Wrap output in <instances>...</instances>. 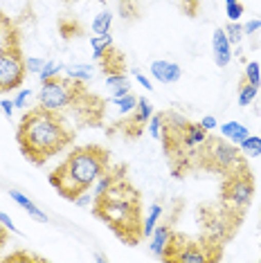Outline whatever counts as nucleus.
I'll use <instances>...</instances> for the list:
<instances>
[{"label":"nucleus","mask_w":261,"mask_h":263,"mask_svg":"<svg viewBox=\"0 0 261 263\" xmlns=\"http://www.w3.org/2000/svg\"><path fill=\"white\" fill-rule=\"evenodd\" d=\"M74 130L68 128L61 112L47 110L43 106L27 110L16 126V140H18L21 153L32 164H45L50 158L61 153L72 142Z\"/></svg>","instance_id":"f257e3e1"},{"label":"nucleus","mask_w":261,"mask_h":263,"mask_svg":"<svg viewBox=\"0 0 261 263\" xmlns=\"http://www.w3.org/2000/svg\"><path fill=\"white\" fill-rule=\"evenodd\" d=\"M92 214L99 220H104L126 245H138L144 238L142 236L144 218H142L140 194L126 182V178H120L106 194L95 198Z\"/></svg>","instance_id":"f03ea898"},{"label":"nucleus","mask_w":261,"mask_h":263,"mask_svg":"<svg viewBox=\"0 0 261 263\" xmlns=\"http://www.w3.org/2000/svg\"><path fill=\"white\" fill-rule=\"evenodd\" d=\"M110 166V153L99 144L77 146L50 173V184L65 200H74L81 191H88L99 176Z\"/></svg>","instance_id":"7ed1b4c3"},{"label":"nucleus","mask_w":261,"mask_h":263,"mask_svg":"<svg viewBox=\"0 0 261 263\" xmlns=\"http://www.w3.org/2000/svg\"><path fill=\"white\" fill-rule=\"evenodd\" d=\"M86 88L81 81H74L70 77H57V79L41 83L39 106H43L47 110H54V112H63V110L72 108L77 97Z\"/></svg>","instance_id":"20e7f679"},{"label":"nucleus","mask_w":261,"mask_h":263,"mask_svg":"<svg viewBox=\"0 0 261 263\" xmlns=\"http://www.w3.org/2000/svg\"><path fill=\"white\" fill-rule=\"evenodd\" d=\"M205 158L210 160V166L223 173H232L236 169H243V160L239 155V148L230 140H221V137H207L203 146Z\"/></svg>","instance_id":"39448f33"},{"label":"nucleus","mask_w":261,"mask_h":263,"mask_svg":"<svg viewBox=\"0 0 261 263\" xmlns=\"http://www.w3.org/2000/svg\"><path fill=\"white\" fill-rule=\"evenodd\" d=\"M25 77H27V68L21 45L0 52V95L18 90L23 81H25Z\"/></svg>","instance_id":"423d86ee"},{"label":"nucleus","mask_w":261,"mask_h":263,"mask_svg":"<svg viewBox=\"0 0 261 263\" xmlns=\"http://www.w3.org/2000/svg\"><path fill=\"white\" fill-rule=\"evenodd\" d=\"M223 202H228L232 209H239L243 212L252 200V194H254V184H252V178L248 169H236L232 173H228V180L223 182Z\"/></svg>","instance_id":"0eeeda50"},{"label":"nucleus","mask_w":261,"mask_h":263,"mask_svg":"<svg viewBox=\"0 0 261 263\" xmlns=\"http://www.w3.org/2000/svg\"><path fill=\"white\" fill-rule=\"evenodd\" d=\"M167 261H194V263H200V261H214V256L205 254V248L198 243H189L185 241L182 248H178V243L171 241V248L169 252L164 254Z\"/></svg>","instance_id":"6e6552de"},{"label":"nucleus","mask_w":261,"mask_h":263,"mask_svg":"<svg viewBox=\"0 0 261 263\" xmlns=\"http://www.w3.org/2000/svg\"><path fill=\"white\" fill-rule=\"evenodd\" d=\"M232 43L228 41L225 36V29H214V34H212V57H214V63L218 68H228L230 61H232L234 57V50H232Z\"/></svg>","instance_id":"1a4fd4ad"},{"label":"nucleus","mask_w":261,"mask_h":263,"mask_svg":"<svg viewBox=\"0 0 261 263\" xmlns=\"http://www.w3.org/2000/svg\"><path fill=\"white\" fill-rule=\"evenodd\" d=\"M149 72L153 74V79L160 81V83H176L180 81L182 77V68L174 61H167V59H156V61H151L149 65Z\"/></svg>","instance_id":"9d476101"},{"label":"nucleus","mask_w":261,"mask_h":263,"mask_svg":"<svg viewBox=\"0 0 261 263\" xmlns=\"http://www.w3.org/2000/svg\"><path fill=\"white\" fill-rule=\"evenodd\" d=\"M171 241H174V232H171V227L158 225L156 230L151 232L149 248H151V252L156 254L158 259H164V254H167L169 248H171Z\"/></svg>","instance_id":"9b49d317"},{"label":"nucleus","mask_w":261,"mask_h":263,"mask_svg":"<svg viewBox=\"0 0 261 263\" xmlns=\"http://www.w3.org/2000/svg\"><path fill=\"white\" fill-rule=\"evenodd\" d=\"M207 130L200 126V124H192L189 122L185 130L180 133V137H178V144H180L182 148H203L205 142H207Z\"/></svg>","instance_id":"f8f14e48"},{"label":"nucleus","mask_w":261,"mask_h":263,"mask_svg":"<svg viewBox=\"0 0 261 263\" xmlns=\"http://www.w3.org/2000/svg\"><path fill=\"white\" fill-rule=\"evenodd\" d=\"M21 45V32L16 27V23L7 18V16L0 11V52L9 50V47Z\"/></svg>","instance_id":"ddd939ff"},{"label":"nucleus","mask_w":261,"mask_h":263,"mask_svg":"<svg viewBox=\"0 0 261 263\" xmlns=\"http://www.w3.org/2000/svg\"><path fill=\"white\" fill-rule=\"evenodd\" d=\"M9 198L14 200L16 205L23 209V212H27V216H32L34 220H39V223H47V214L41 212V209L34 205V202L29 200L25 194H23V191H16V189H14V191H9Z\"/></svg>","instance_id":"4468645a"},{"label":"nucleus","mask_w":261,"mask_h":263,"mask_svg":"<svg viewBox=\"0 0 261 263\" xmlns=\"http://www.w3.org/2000/svg\"><path fill=\"white\" fill-rule=\"evenodd\" d=\"M221 135L225 137V140L232 142V144L239 146L241 142L250 135V130L243 126V124H239V122H225V124H221Z\"/></svg>","instance_id":"2eb2a0df"},{"label":"nucleus","mask_w":261,"mask_h":263,"mask_svg":"<svg viewBox=\"0 0 261 263\" xmlns=\"http://www.w3.org/2000/svg\"><path fill=\"white\" fill-rule=\"evenodd\" d=\"M153 104L146 97H138V106H135L133 110V124L138 126V130H142V126H146L149 124V119L153 115Z\"/></svg>","instance_id":"dca6fc26"},{"label":"nucleus","mask_w":261,"mask_h":263,"mask_svg":"<svg viewBox=\"0 0 261 263\" xmlns=\"http://www.w3.org/2000/svg\"><path fill=\"white\" fill-rule=\"evenodd\" d=\"M106 86L110 88L113 97H122V95L130 92V83H128L126 72H110V74H106Z\"/></svg>","instance_id":"f3484780"},{"label":"nucleus","mask_w":261,"mask_h":263,"mask_svg":"<svg viewBox=\"0 0 261 263\" xmlns=\"http://www.w3.org/2000/svg\"><path fill=\"white\" fill-rule=\"evenodd\" d=\"M65 74L74 81L88 83L95 77V68L90 63H74V65H70V68H65Z\"/></svg>","instance_id":"a211bd4d"},{"label":"nucleus","mask_w":261,"mask_h":263,"mask_svg":"<svg viewBox=\"0 0 261 263\" xmlns=\"http://www.w3.org/2000/svg\"><path fill=\"white\" fill-rule=\"evenodd\" d=\"M90 47H92V59L99 61L106 50L113 47V36L110 34H92L90 36Z\"/></svg>","instance_id":"6ab92c4d"},{"label":"nucleus","mask_w":261,"mask_h":263,"mask_svg":"<svg viewBox=\"0 0 261 263\" xmlns=\"http://www.w3.org/2000/svg\"><path fill=\"white\" fill-rule=\"evenodd\" d=\"M162 216V205L153 202L149 207V214L144 216V223H142V236H151V232L158 227V220Z\"/></svg>","instance_id":"aec40b11"},{"label":"nucleus","mask_w":261,"mask_h":263,"mask_svg":"<svg viewBox=\"0 0 261 263\" xmlns=\"http://www.w3.org/2000/svg\"><path fill=\"white\" fill-rule=\"evenodd\" d=\"M63 70H65V65L61 61H45L43 68H41V72H39V79H41V83L57 79V77H61Z\"/></svg>","instance_id":"412c9836"},{"label":"nucleus","mask_w":261,"mask_h":263,"mask_svg":"<svg viewBox=\"0 0 261 263\" xmlns=\"http://www.w3.org/2000/svg\"><path fill=\"white\" fill-rule=\"evenodd\" d=\"M113 104L120 110V115H130V112L135 110V106H138V97H135L133 92H126V95H122V97H113Z\"/></svg>","instance_id":"4be33fe9"},{"label":"nucleus","mask_w":261,"mask_h":263,"mask_svg":"<svg viewBox=\"0 0 261 263\" xmlns=\"http://www.w3.org/2000/svg\"><path fill=\"white\" fill-rule=\"evenodd\" d=\"M239 148L243 151V155H248V158H259L261 155V135H252L250 133L239 144Z\"/></svg>","instance_id":"5701e85b"},{"label":"nucleus","mask_w":261,"mask_h":263,"mask_svg":"<svg viewBox=\"0 0 261 263\" xmlns=\"http://www.w3.org/2000/svg\"><path fill=\"white\" fill-rule=\"evenodd\" d=\"M110 25H113V14L108 9L99 11L92 21V34H110Z\"/></svg>","instance_id":"b1692460"},{"label":"nucleus","mask_w":261,"mask_h":263,"mask_svg":"<svg viewBox=\"0 0 261 263\" xmlns=\"http://www.w3.org/2000/svg\"><path fill=\"white\" fill-rule=\"evenodd\" d=\"M146 128H149V135L153 140H162V130H164V112H153L149 124H146Z\"/></svg>","instance_id":"393cba45"},{"label":"nucleus","mask_w":261,"mask_h":263,"mask_svg":"<svg viewBox=\"0 0 261 263\" xmlns=\"http://www.w3.org/2000/svg\"><path fill=\"white\" fill-rule=\"evenodd\" d=\"M223 29H225V36H228L230 43H232V45H241L243 36H246V34H243V25H241V23H228Z\"/></svg>","instance_id":"a878e982"},{"label":"nucleus","mask_w":261,"mask_h":263,"mask_svg":"<svg viewBox=\"0 0 261 263\" xmlns=\"http://www.w3.org/2000/svg\"><path fill=\"white\" fill-rule=\"evenodd\" d=\"M225 14H228L230 23H239L243 16V3L241 0H225Z\"/></svg>","instance_id":"bb28decb"},{"label":"nucleus","mask_w":261,"mask_h":263,"mask_svg":"<svg viewBox=\"0 0 261 263\" xmlns=\"http://www.w3.org/2000/svg\"><path fill=\"white\" fill-rule=\"evenodd\" d=\"M257 92H259V88L250 86V83L246 81V86L239 88V106H250L252 101L257 99Z\"/></svg>","instance_id":"cd10ccee"},{"label":"nucleus","mask_w":261,"mask_h":263,"mask_svg":"<svg viewBox=\"0 0 261 263\" xmlns=\"http://www.w3.org/2000/svg\"><path fill=\"white\" fill-rule=\"evenodd\" d=\"M246 81L250 83V86H261V65L257 61H250L246 63Z\"/></svg>","instance_id":"c85d7f7f"},{"label":"nucleus","mask_w":261,"mask_h":263,"mask_svg":"<svg viewBox=\"0 0 261 263\" xmlns=\"http://www.w3.org/2000/svg\"><path fill=\"white\" fill-rule=\"evenodd\" d=\"M59 29H61V36L63 39H72V36H79L81 34V25L77 21H61L59 23Z\"/></svg>","instance_id":"c756f323"},{"label":"nucleus","mask_w":261,"mask_h":263,"mask_svg":"<svg viewBox=\"0 0 261 263\" xmlns=\"http://www.w3.org/2000/svg\"><path fill=\"white\" fill-rule=\"evenodd\" d=\"M138 0H120V14L124 18H135L138 16Z\"/></svg>","instance_id":"7c9ffc66"},{"label":"nucleus","mask_w":261,"mask_h":263,"mask_svg":"<svg viewBox=\"0 0 261 263\" xmlns=\"http://www.w3.org/2000/svg\"><path fill=\"white\" fill-rule=\"evenodd\" d=\"M29 97H32V90H27V88H23V90L16 92V97H14V106H16V110H23L27 106V101Z\"/></svg>","instance_id":"2f4dec72"},{"label":"nucleus","mask_w":261,"mask_h":263,"mask_svg":"<svg viewBox=\"0 0 261 263\" xmlns=\"http://www.w3.org/2000/svg\"><path fill=\"white\" fill-rule=\"evenodd\" d=\"M77 207H92V202H95V196H92V191L88 189V191H81L79 196L72 200Z\"/></svg>","instance_id":"473e14b6"},{"label":"nucleus","mask_w":261,"mask_h":263,"mask_svg":"<svg viewBox=\"0 0 261 263\" xmlns=\"http://www.w3.org/2000/svg\"><path fill=\"white\" fill-rule=\"evenodd\" d=\"M43 59H36V57H25V68H27V74L29 72H34V74H39L41 72V68H43Z\"/></svg>","instance_id":"72a5a7b5"},{"label":"nucleus","mask_w":261,"mask_h":263,"mask_svg":"<svg viewBox=\"0 0 261 263\" xmlns=\"http://www.w3.org/2000/svg\"><path fill=\"white\" fill-rule=\"evenodd\" d=\"M180 5L187 16H196V11L200 7V0H180Z\"/></svg>","instance_id":"f704fd0d"},{"label":"nucleus","mask_w":261,"mask_h":263,"mask_svg":"<svg viewBox=\"0 0 261 263\" xmlns=\"http://www.w3.org/2000/svg\"><path fill=\"white\" fill-rule=\"evenodd\" d=\"M261 29V18H252L248 23H243V34H248V36H252V34H257Z\"/></svg>","instance_id":"c9c22d12"},{"label":"nucleus","mask_w":261,"mask_h":263,"mask_svg":"<svg viewBox=\"0 0 261 263\" xmlns=\"http://www.w3.org/2000/svg\"><path fill=\"white\" fill-rule=\"evenodd\" d=\"M133 77H135V81H138V83H140V86H142V88H144V90H149V92L153 90V83L149 81V77H144V74H142V72H140V70H133Z\"/></svg>","instance_id":"e433bc0d"},{"label":"nucleus","mask_w":261,"mask_h":263,"mask_svg":"<svg viewBox=\"0 0 261 263\" xmlns=\"http://www.w3.org/2000/svg\"><path fill=\"white\" fill-rule=\"evenodd\" d=\"M198 124H200V126H203V128L207 130V133H210V130H214V128L218 126V122H216V117H214V115H205V117L200 119Z\"/></svg>","instance_id":"4c0bfd02"},{"label":"nucleus","mask_w":261,"mask_h":263,"mask_svg":"<svg viewBox=\"0 0 261 263\" xmlns=\"http://www.w3.org/2000/svg\"><path fill=\"white\" fill-rule=\"evenodd\" d=\"M0 225H3L5 230L9 232V234H14V232H18V230H16V225H14V220H11V218H9L5 212H0Z\"/></svg>","instance_id":"58836bf2"},{"label":"nucleus","mask_w":261,"mask_h":263,"mask_svg":"<svg viewBox=\"0 0 261 263\" xmlns=\"http://www.w3.org/2000/svg\"><path fill=\"white\" fill-rule=\"evenodd\" d=\"M0 110L5 112V117H11V115H14V110H16L14 99H3V101H0Z\"/></svg>","instance_id":"ea45409f"},{"label":"nucleus","mask_w":261,"mask_h":263,"mask_svg":"<svg viewBox=\"0 0 261 263\" xmlns=\"http://www.w3.org/2000/svg\"><path fill=\"white\" fill-rule=\"evenodd\" d=\"M7 236H9V232L5 230L3 225H0V248H5V243H7Z\"/></svg>","instance_id":"a19ab883"},{"label":"nucleus","mask_w":261,"mask_h":263,"mask_svg":"<svg viewBox=\"0 0 261 263\" xmlns=\"http://www.w3.org/2000/svg\"><path fill=\"white\" fill-rule=\"evenodd\" d=\"M92 259H95V261H106V256H104V254H95Z\"/></svg>","instance_id":"79ce46f5"},{"label":"nucleus","mask_w":261,"mask_h":263,"mask_svg":"<svg viewBox=\"0 0 261 263\" xmlns=\"http://www.w3.org/2000/svg\"><path fill=\"white\" fill-rule=\"evenodd\" d=\"M63 3H72V0H63Z\"/></svg>","instance_id":"37998d69"}]
</instances>
